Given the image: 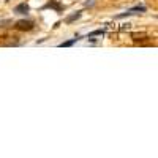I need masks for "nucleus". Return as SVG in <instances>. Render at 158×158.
Here are the masks:
<instances>
[{"instance_id":"4","label":"nucleus","mask_w":158,"mask_h":158,"mask_svg":"<svg viewBox=\"0 0 158 158\" xmlns=\"http://www.w3.org/2000/svg\"><path fill=\"white\" fill-rule=\"evenodd\" d=\"M81 16H82V11H76V13H73V15H70L67 19H65V22L71 24V22H74V21H77V19H81Z\"/></svg>"},{"instance_id":"7","label":"nucleus","mask_w":158,"mask_h":158,"mask_svg":"<svg viewBox=\"0 0 158 158\" xmlns=\"http://www.w3.org/2000/svg\"><path fill=\"white\" fill-rule=\"evenodd\" d=\"M103 35H104V30H101V29H100V30H94L92 33H89V35H87V38L90 40V38H94V36H103Z\"/></svg>"},{"instance_id":"5","label":"nucleus","mask_w":158,"mask_h":158,"mask_svg":"<svg viewBox=\"0 0 158 158\" xmlns=\"http://www.w3.org/2000/svg\"><path fill=\"white\" fill-rule=\"evenodd\" d=\"M79 40H81V36H74V38L68 40V41H63V43H60L59 46H60V48H70V46H73L74 43H77Z\"/></svg>"},{"instance_id":"8","label":"nucleus","mask_w":158,"mask_h":158,"mask_svg":"<svg viewBox=\"0 0 158 158\" xmlns=\"http://www.w3.org/2000/svg\"><path fill=\"white\" fill-rule=\"evenodd\" d=\"M94 3H95V0H89V2L85 3V6H94Z\"/></svg>"},{"instance_id":"3","label":"nucleus","mask_w":158,"mask_h":158,"mask_svg":"<svg viewBox=\"0 0 158 158\" xmlns=\"http://www.w3.org/2000/svg\"><path fill=\"white\" fill-rule=\"evenodd\" d=\"M29 11H30V6H29L27 3H19V5L15 8L16 15H27Z\"/></svg>"},{"instance_id":"6","label":"nucleus","mask_w":158,"mask_h":158,"mask_svg":"<svg viewBox=\"0 0 158 158\" xmlns=\"http://www.w3.org/2000/svg\"><path fill=\"white\" fill-rule=\"evenodd\" d=\"M43 8H44V10H46V8H52V10H56V11H62V8H63V6H62V5H59V3L56 2V0H51V2H49L48 5H44Z\"/></svg>"},{"instance_id":"2","label":"nucleus","mask_w":158,"mask_h":158,"mask_svg":"<svg viewBox=\"0 0 158 158\" xmlns=\"http://www.w3.org/2000/svg\"><path fill=\"white\" fill-rule=\"evenodd\" d=\"M33 27H35V22L33 21L22 19V21H18L16 22V29H19V30H32Z\"/></svg>"},{"instance_id":"1","label":"nucleus","mask_w":158,"mask_h":158,"mask_svg":"<svg viewBox=\"0 0 158 158\" xmlns=\"http://www.w3.org/2000/svg\"><path fill=\"white\" fill-rule=\"evenodd\" d=\"M146 11H147V8L144 6V5H138V6H133V8L127 10L125 13H122V15H118L115 18L117 19H122V18H127V16H131V15H138V13H146Z\"/></svg>"}]
</instances>
